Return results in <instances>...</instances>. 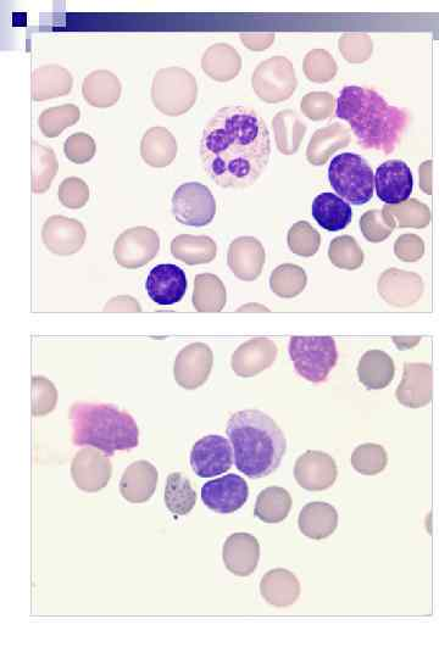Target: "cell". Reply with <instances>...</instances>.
<instances>
[{
    "instance_id": "31",
    "label": "cell",
    "mask_w": 439,
    "mask_h": 658,
    "mask_svg": "<svg viewBox=\"0 0 439 658\" xmlns=\"http://www.w3.org/2000/svg\"><path fill=\"white\" fill-rule=\"evenodd\" d=\"M81 119V110L74 104L44 110L38 119L44 137L57 138L66 128L74 126Z\"/></svg>"
},
{
    "instance_id": "2",
    "label": "cell",
    "mask_w": 439,
    "mask_h": 658,
    "mask_svg": "<svg viewBox=\"0 0 439 658\" xmlns=\"http://www.w3.org/2000/svg\"><path fill=\"white\" fill-rule=\"evenodd\" d=\"M336 116L346 121L360 147L391 155L407 130V111L388 104L372 89L347 86L337 99Z\"/></svg>"
},
{
    "instance_id": "17",
    "label": "cell",
    "mask_w": 439,
    "mask_h": 658,
    "mask_svg": "<svg viewBox=\"0 0 439 658\" xmlns=\"http://www.w3.org/2000/svg\"><path fill=\"white\" fill-rule=\"evenodd\" d=\"M222 560L235 576L249 577L257 570L260 560L259 540L248 533L230 535L222 549Z\"/></svg>"
},
{
    "instance_id": "35",
    "label": "cell",
    "mask_w": 439,
    "mask_h": 658,
    "mask_svg": "<svg viewBox=\"0 0 439 658\" xmlns=\"http://www.w3.org/2000/svg\"><path fill=\"white\" fill-rule=\"evenodd\" d=\"M399 339H400V344H402V343L405 344L403 349H402V350H405V349H410V348L415 347V345L420 342L421 337L399 338Z\"/></svg>"
},
{
    "instance_id": "9",
    "label": "cell",
    "mask_w": 439,
    "mask_h": 658,
    "mask_svg": "<svg viewBox=\"0 0 439 658\" xmlns=\"http://www.w3.org/2000/svg\"><path fill=\"white\" fill-rule=\"evenodd\" d=\"M160 248L158 233L148 227L127 230L116 239L114 256L126 269H138L155 258Z\"/></svg>"
},
{
    "instance_id": "25",
    "label": "cell",
    "mask_w": 439,
    "mask_h": 658,
    "mask_svg": "<svg viewBox=\"0 0 439 658\" xmlns=\"http://www.w3.org/2000/svg\"><path fill=\"white\" fill-rule=\"evenodd\" d=\"M122 85L113 72L108 70L93 71L83 81L82 96L93 108L114 107L121 98Z\"/></svg>"
},
{
    "instance_id": "26",
    "label": "cell",
    "mask_w": 439,
    "mask_h": 658,
    "mask_svg": "<svg viewBox=\"0 0 439 658\" xmlns=\"http://www.w3.org/2000/svg\"><path fill=\"white\" fill-rule=\"evenodd\" d=\"M396 367L390 355L381 350H370L360 360L358 375L368 389H385L390 386Z\"/></svg>"
},
{
    "instance_id": "32",
    "label": "cell",
    "mask_w": 439,
    "mask_h": 658,
    "mask_svg": "<svg viewBox=\"0 0 439 658\" xmlns=\"http://www.w3.org/2000/svg\"><path fill=\"white\" fill-rule=\"evenodd\" d=\"M386 450L380 445H361L354 451L352 465L355 471L364 476L379 475L387 466Z\"/></svg>"
},
{
    "instance_id": "14",
    "label": "cell",
    "mask_w": 439,
    "mask_h": 658,
    "mask_svg": "<svg viewBox=\"0 0 439 658\" xmlns=\"http://www.w3.org/2000/svg\"><path fill=\"white\" fill-rule=\"evenodd\" d=\"M113 475L108 456L93 449H83L76 455L71 466V476L76 487L86 493H98L107 487Z\"/></svg>"
},
{
    "instance_id": "6",
    "label": "cell",
    "mask_w": 439,
    "mask_h": 658,
    "mask_svg": "<svg viewBox=\"0 0 439 658\" xmlns=\"http://www.w3.org/2000/svg\"><path fill=\"white\" fill-rule=\"evenodd\" d=\"M196 78L182 68L161 69L155 74L152 91L154 107L166 116H181L196 103Z\"/></svg>"
},
{
    "instance_id": "34",
    "label": "cell",
    "mask_w": 439,
    "mask_h": 658,
    "mask_svg": "<svg viewBox=\"0 0 439 658\" xmlns=\"http://www.w3.org/2000/svg\"><path fill=\"white\" fill-rule=\"evenodd\" d=\"M58 195L61 204L66 208L81 209L90 199V188L82 178L69 177L61 182Z\"/></svg>"
},
{
    "instance_id": "15",
    "label": "cell",
    "mask_w": 439,
    "mask_h": 658,
    "mask_svg": "<svg viewBox=\"0 0 439 658\" xmlns=\"http://www.w3.org/2000/svg\"><path fill=\"white\" fill-rule=\"evenodd\" d=\"M337 476L335 460L320 451H308L300 456L294 468L297 483L309 492H322L331 488Z\"/></svg>"
},
{
    "instance_id": "30",
    "label": "cell",
    "mask_w": 439,
    "mask_h": 658,
    "mask_svg": "<svg viewBox=\"0 0 439 658\" xmlns=\"http://www.w3.org/2000/svg\"><path fill=\"white\" fill-rule=\"evenodd\" d=\"M31 167L32 191L36 194L47 192L59 170L54 150L33 142Z\"/></svg>"
},
{
    "instance_id": "8",
    "label": "cell",
    "mask_w": 439,
    "mask_h": 658,
    "mask_svg": "<svg viewBox=\"0 0 439 658\" xmlns=\"http://www.w3.org/2000/svg\"><path fill=\"white\" fill-rule=\"evenodd\" d=\"M172 215L182 225L190 227L208 226L216 215V200L203 183L181 184L172 195Z\"/></svg>"
},
{
    "instance_id": "4",
    "label": "cell",
    "mask_w": 439,
    "mask_h": 658,
    "mask_svg": "<svg viewBox=\"0 0 439 658\" xmlns=\"http://www.w3.org/2000/svg\"><path fill=\"white\" fill-rule=\"evenodd\" d=\"M72 443L103 451H130L140 445V428L130 414L108 404L76 403L70 410Z\"/></svg>"
},
{
    "instance_id": "23",
    "label": "cell",
    "mask_w": 439,
    "mask_h": 658,
    "mask_svg": "<svg viewBox=\"0 0 439 658\" xmlns=\"http://www.w3.org/2000/svg\"><path fill=\"white\" fill-rule=\"evenodd\" d=\"M260 593L271 606L288 607L299 599L300 583L292 572L275 568L261 579Z\"/></svg>"
},
{
    "instance_id": "29",
    "label": "cell",
    "mask_w": 439,
    "mask_h": 658,
    "mask_svg": "<svg viewBox=\"0 0 439 658\" xmlns=\"http://www.w3.org/2000/svg\"><path fill=\"white\" fill-rule=\"evenodd\" d=\"M165 505L176 516H186L197 504V493L190 479L180 472L171 473L165 488Z\"/></svg>"
},
{
    "instance_id": "5",
    "label": "cell",
    "mask_w": 439,
    "mask_h": 658,
    "mask_svg": "<svg viewBox=\"0 0 439 658\" xmlns=\"http://www.w3.org/2000/svg\"><path fill=\"white\" fill-rule=\"evenodd\" d=\"M329 181L347 203L368 204L375 193V174L368 161L354 153L338 154L331 160Z\"/></svg>"
},
{
    "instance_id": "18",
    "label": "cell",
    "mask_w": 439,
    "mask_h": 658,
    "mask_svg": "<svg viewBox=\"0 0 439 658\" xmlns=\"http://www.w3.org/2000/svg\"><path fill=\"white\" fill-rule=\"evenodd\" d=\"M397 400L410 409H420L432 400V367L429 364H405Z\"/></svg>"
},
{
    "instance_id": "1",
    "label": "cell",
    "mask_w": 439,
    "mask_h": 658,
    "mask_svg": "<svg viewBox=\"0 0 439 658\" xmlns=\"http://www.w3.org/2000/svg\"><path fill=\"white\" fill-rule=\"evenodd\" d=\"M199 154L205 174L219 187L248 188L269 164L268 127L252 108H222L205 125Z\"/></svg>"
},
{
    "instance_id": "27",
    "label": "cell",
    "mask_w": 439,
    "mask_h": 658,
    "mask_svg": "<svg viewBox=\"0 0 439 658\" xmlns=\"http://www.w3.org/2000/svg\"><path fill=\"white\" fill-rule=\"evenodd\" d=\"M291 509V494L280 487H269L258 495L254 513L261 522L276 524L285 521Z\"/></svg>"
},
{
    "instance_id": "7",
    "label": "cell",
    "mask_w": 439,
    "mask_h": 658,
    "mask_svg": "<svg viewBox=\"0 0 439 658\" xmlns=\"http://www.w3.org/2000/svg\"><path fill=\"white\" fill-rule=\"evenodd\" d=\"M288 353L298 375L311 383L325 382L338 361L332 337H292Z\"/></svg>"
},
{
    "instance_id": "13",
    "label": "cell",
    "mask_w": 439,
    "mask_h": 658,
    "mask_svg": "<svg viewBox=\"0 0 439 658\" xmlns=\"http://www.w3.org/2000/svg\"><path fill=\"white\" fill-rule=\"evenodd\" d=\"M188 281L185 271L172 264L153 267L146 281V291L155 304L169 306L185 297Z\"/></svg>"
},
{
    "instance_id": "19",
    "label": "cell",
    "mask_w": 439,
    "mask_h": 658,
    "mask_svg": "<svg viewBox=\"0 0 439 658\" xmlns=\"http://www.w3.org/2000/svg\"><path fill=\"white\" fill-rule=\"evenodd\" d=\"M159 473L148 461H137L126 468L120 482L122 498L131 504L147 503L155 493Z\"/></svg>"
},
{
    "instance_id": "28",
    "label": "cell",
    "mask_w": 439,
    "mask_h": 658,
    "mask_svg": "<svg viewBox=\"0 0 439 658\" xmlns=\"http://www.w3.org/2000/svg\"><path fill=\"white\" fill-rule=\"evenodd\" d=\"M174 258L187 265L207 264L216 255V245L208 237H194L188 234L176 237L171 243Z\"/></svg>"
},
{
    "instance_id": "20",
    "label": "cell",
    "mask_w": 439,
    "mask_h": 658,
    "mask_svg": "<svg viewBox=\"0 0 439 658\" xmlns=\"http://www.w3.org/2000/svg\"><path fill=\"white\" fill-rule=\"evenodd\" d=\"M298 526L299 531L309 539L329 538L338 527V512L324 501H313L300 511Z\"/></svg>"
},
{
    "instance_id": "16",
    "label": "cell",
    "mask_w": 439,
    "mask_h": 658,
    "mask_svg": "<svg viewBox=\"0 0 439 658\" xmlns=\"http://www.w3.org/2000/svg\"><path fill=\"white\" fill-rule=\"evenodd\" d=\"M42 238L50 252L72 255L80 252L86 241V230L80 221L52 216L44 223Z\"/></svg>"
},
{
    "instance_id": "22",
    "label": "cell",
    "mask_w": 439,
    "mask_h": 658,
    "mask_svg": "<svg viewBox=\"0 0 439 658\" xmlns=\"http://www.w3.org/2000/svg\"><path fill=\"white\" fill-rule=\"evenodd\" d=\"M311 214L329 232H340L353 220L352 206L340 195L330 192L321 193L315 198Z\"/></svg>"
},
{
    "instance_id": "33",
    "label": "cell",
    "mask_w": 439,
    "mask_h": 658,
    "mask_svg": "<svg viewBox=\"0 0 439 658\" xmlns=\"http://www.w3.org/2000/svg\"><path fill=\"white\" fill-rule=\"evenodd\" d=\"M97 152V144L94 139L85 132L74 133L64 144V153L71 163L82 165L94 158Z\"/></svg>"
},
{
    "instance_id": "24",
    "label": "cell",
    "mask_w": 439,
    "mask_h": 658,
    "mask_svg": "<svg viewBox=\"0 0 439 658\" xmlns=\"http://www.w3.org/2000/svg\"><path fill=\"white\" fill-rule=\"evenodd\" d=\"M179 146L174 135L165 127H152L144 133L141 142V156L149 166L155 169L172 164L176 159Z\"/></svg>"
},
{
    "instance_id": "11",
    "label": "cell",
    "mask_w": 439,
    "mask_h": 658,
    "mask_svg": "<svg viewBox=\"0 0 439 658\" xmlns=\"http://www.w3.org/2000/svg\"><path fill=\"white\" fill-rule=\"evenodd\" d=\"M248 483L237 475H227L205 483L202 488V501L211 511L230 515L247 503Z\"/></svg>"
},
{
    "instance_id": "10",
    "label": "cell",
    "mask_w": 439,
    "mask_h": 658,
    "mask_svg": "<svg viewBox=\"0 0 439 658\" xmlns=\"http://www.w3.org/2000/svg\"><path fill=\"white\" fill-rule=\"evenodd\" d=\"M191 467L199 478L224 475L233 464L232 445L221 436H207L193 445Z\"/></svg>"
},
{
    "instance_id": "3",
    "label": "cell",
    "mask_w": 439,
    "mask_h": 658,
    "mask_svg": "<svg viewBox=\"0 0 439 658\" xmlns=\"http://www.w3.org/2000/svg\"><path fill=\"white\" fill-rule=\"evenodd\" d=\"M237 470L252 479L265 478L281 465L287 439L277 423L259 410L236 412L227 422Z\"/></svg>"
},
{
    "instance_id": "12",
    "label": "cell",
    "mask_w": 439,
    "mask_h": 658,
    "mask_svg": "<svg viewBox=\"0 0 439 658\" xmlns=\"http://www.w3.org/2000/svg\"><path fill=\"white\" fill-rule=\"evenodd\" d=\"M414 188V177L410 167L402 160H390L377 167L375 189L381 202L400 205L410 198Z\"/></svg>"
},
{
    "instance_id": "21",
    "label": "cell",
    "mask_w": 439,
    "mask_h": 658,
    "mask_svg": "<svg viewBox=\"0 0 439 658\" xmlns=\"http://www.w3.org/2000/svg\"><path fill=\"white\" fill-rule=\"evenodd\" d=\"M74 86L71 72L59 65H46L33 71L32 99L46 102L49 99L68 96Z\"/></svg>"
}]
</instances>
